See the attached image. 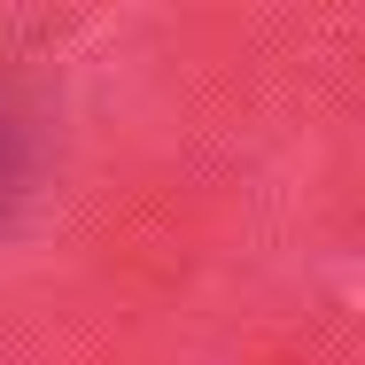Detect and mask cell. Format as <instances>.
Segmentation results:
<instances>
[{"label":"cell","instance_id":"obj_1","mask_svg":"<svg viewBox=\"0 0 365 365\" xmlns=\"http://www.w3.org/2000/svg\"><path fill=\"white\" fill-rule=\"evenodd\" d=\"M16 171H24V133L8 125V109H0V195L16 187Z\"/></svg>","mask_w":365,"mask_h":365}]
</instances>
